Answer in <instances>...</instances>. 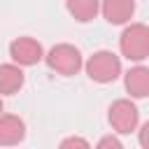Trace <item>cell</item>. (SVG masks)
<instances>
[{
    "instance_id": "8fae6325",
    "label": "cell",
    "mask_w": 149,
    "mask_h": 149,
    "mask_svg": "<svg viewBox=\"0 0 149 149\" xmlns=\"http://www.w3.org/2000/svg\"><path fill=\"white\" fill-rule=\"evenodd\" d=\"M121 149L123 144H121V140L116 137V135H105V137H100L98 140V149Z\"/></svg>"
},
{
    "instance_id": "3957f363",
    "label": "cell",
    "mask_w": 149,
    "mask_h": 149,
    "mask_svg": "<svg viewBox=\"0 0 149 149\" xmlns=\"http://www.w3.org/2000/svg\"><path fill=\"white\" fill-rule=\"evenodd\" d=\"M84 70H86L88 79H93L98 84H112L121 77V58L114 51L100 49L88 56V61L84 63Z\"/></svg>"
},
{
    "instance_id": "5b68a950",
    "label": "cell",
    "mask_w": 149,
    "mask_h": 149,
    "mask_svg": "<svg viewBox=\"0 0 149 149\" xmlns=\"http://www.w3.org/2000/svg\"><path fill=\"white\" fill-rule=\"evenodd\" d=\"M9 58L14 63H19L21 68H30V65H37L40 61H44V49L35 37L21 35L9 42Z\"/></svg>"
},
{
    "instance_id": "4fadbf2b",
    "label": "cell",
    "mask_w": 149,
    "mask_h": 149,
    "mask_svg": "<svg viewBox=\"0 0 149 149\" xmlns=\"http://www.w3.org/2000/svg\"><path fill=\"white\" fill-rule=\"evenodd\" d=\"M61 147H63V149H68V147H81V149H88V142H86L84 137H65V140L61 142Z\"/></svg>"
},
{
    "instance_id": "5bb4252c",
    "label": "cell",
    "mask_w": 149,
    "mask_h": 149,
    "mask_svg": "<svg viewBox=\"0 0 149 149\" xmlns=\"http://www.w3.org/2000/svg\"><path fill=\"white\" fill-rule=\"evenodd\" d=\"M2 109H5V105H2V100H0V114H2Z\"/></svg>"
},
{
    "instance_id": "7a4b0ae2",
    "label": "cell",
    "mask_w": 149,
    "mask_h": 149,
    "mask_svg": "<svg viewBox=\"0 0 149 149\" xmlns=\"http://www.w3.org/2000/svg\"><path fill=\"white\" fill-rule=\"evenodd\" d=\"M119 49H121V56L133 63H142L144 58H149V26L126 23L119 37Z\"/></svg>"
},
{
    "instance_id": "7c38bea8",
    "label": "cell",
    "mask_w": 149,
    "mask_h": 149,
    "mask_svg": "<svg viewBox=\"0 0 149 149\" xmlns=\"http://www.w3.org/2000/svg\"><path fill=\"white\" fill-rule=\"evenodd\" d=\"M137 142H140L142 149H149V121L140 126V130H137Z\"/></svg>"
},
{
    "instance_id": "ba28073f",
    "label": "cell",
    "mask_w": 149,
    "mask_h": 149,
    "mask_svg": "<svg viewBox=\"0 0 149 149\" xmlns=\"http://www.w3.org/2000/svg\"><path fill=\"white\" fill-rule=\"evenodd\" d=\"M26 123L16 114H0V147H14L23 142Z\"/></svg>"
},
{
    "instance_id": "9c48e42d",
    "label": "cell",
    "mask_w": 149,
    "mask_h": 149,
    "mask_svg": "<svg viewBox=\"0 0 149 149\" xmlns=\"http://www.w3.org/2000/svg\"><path fill=\"white\" fill-rule=\"evenodd\" d=\"M26 74L19 63H2L0 65V95H14L23 88Z\"/></svg>"
},
{
    "instance_id": "30bf717a",
    "label": "cell",
    "mask_w": 149,
    "mask_h": 149,
    "mask_svg": "<svg viewBox=\"0 0 149 149\" xmlns=\"http://www.w3.org/2000/svg\"><path fill=\"white\" fill-rule=\"evenodd\" d=\"M100 2L102 0H65V7L74 21L88 23L100 14Z\"/></svg>"
},
{
    "instance_id": "277c9868",
    "label": "cell",
    "mask_w": 149,
    "mask_h": 149,
    "mask_svg": "<svg viewBox=\"0 0 149 149\" xmlns=\"http://www.w3.org/2000/svg\"><path fill=\"white\" fill-rule=\"evenodd\" d=\"M107 121L112 126L114 133L119 135H128L133 130H137L140 126V112L137 105L133 102V98H119L109 105L107 109Z\"/></svg>"
},
{
    "instance_id": "6da1fadb",
    "label": "cell",
    "mask_w": 149,
    "mask_h": 149,
    "mask_svg": "<svg viewBox=\"0 0 149 149\" xmlns=\"http://www.w3.org/2000/svg\"><path fill=\"white\" fill-rule=\"evenodd\" d=\"M44 61H47L49 70H54V72L61 74V77H74V74L84 68L81 51H79L74 44H68V42L54 44V47L44 54Z\"/></svg>"
},
{
    "instance_id": "8992f818",
    "label": "cell",
    "mask_w": 149,
    "mask_h": 149,
    "mask_svg": "<svg viewBox=\"0 0 149 149\" xmlns=\"http://www.w3.org/2000/svg\"><path fill=\"white\" fill-rule=\"evenodd\" d=\"M100 14L112 26H126L135 14V0H102Z\"/></svg>"
},
{
    "instance_id": "52a82bcc",
    "label": "cell",
    "mask_w": 149,
    "mask_h": 149,
    "mask_svg": "<svg viewBox=\"0 0 149 149\" xmlns=\"http://www.w3.org/2000/svg\"><path fill=\"white\" fill-rule=\"evenodd\" d=\"M123 86L126 93L135 100L149 98V68L147 65H133L126 74H123Z\"/></svg>"
}]
</instances>
